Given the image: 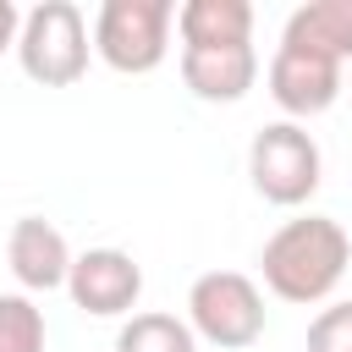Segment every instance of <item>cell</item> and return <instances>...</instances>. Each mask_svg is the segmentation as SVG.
<instances>
[{
    "label": "cell",
    "mask_w": 352,
    "mask_h": 352,
    "mask_svg": "<svg viewBox=\"0 0 352 352\" xmlns=\"http://www.w3.org/2000/svg\"><path fill=\"white\" fill-rule=\"evenodd\" d=\"M346 264H352V236L330 214H297V220H286L264 242V253H258L264 286L280 302H297V308L324 302L341 286Z\"/></svg>",
    "instance_id": "6da1fadb"
},
{
    "label": "cell",
    "mask_w": 352,
    "mask_h": 352,
    "mask_svg": "<svg viewBox=\"0 0 352 352\" xmlns=\"http://www.w3.org/2000/svg\"><path fill=\"white\" fill-rule=\"evenodd\" d=\"M182 82L209 104H236L258 82V50L253 44H220V50H182Z\"/></svg>",
    "instance_id": "9c48e42d"
},
{
    "label": "cell",
    "mask_w": 352,
    "mask_h": 352,
    "mask_svg": "<svg viewBox=\"0 0 352 352\" xmlns=\"http://www.w3.org/2000/svg\"><path fill=\"white\" fill-rule=\"evenodd\" d=\"M280 44H302L314 55H330V60H352V0H308L286 16L280 28Z\"/></svg>",
    "instance_id": "8fae6325"
},
{
    "label": "cell",
    "mask_w": 352,
    "mask_h": 352,
    "mask_svg": "<svg viewBox=\"0 0 352 352\" xmlns=\"http://www.w3.org/2000/svg\"><path fill=\"white\" fill-rule=\"evenodd\" d=\"M341 60L330 55H314L302 44H280L270 55V99L292 116V121H308V116H324L336 99H341Z\"/></svg>",
    "instance_id": "52a82bcc"
},
{
    "label": "cell",
    "mask_w": 352,
    "mask_h": 352,
    "mask_svg": "<svg viewBox=\"0 0 352 352\" xmlns=\"http://www.w3.org/2000/svg\"><path fill=\"white\" fill-rule=\"evenodd\" d=\"M66 292L82 314L94 319H121L138 308L143 297V264L121 248H88L72 258V275H66Z\"/></svg>",
    "instance_id": "8992f818"
},
{
    "label": "cell",
    "mask_w": 352,
    "mask_h": 352,
    "mask_svg": "<svg viewBox=\"0 0 352 352\" xmlns=\"http://www.w3.org/2000/svg\"><path fill=\"white\" fill-rule=\"evenodd\" d=\"M341 94H352V77H346V82H341Z\"/></svg>",
    "instance_id": "2e32d148"
},
{
    "label": "cell",
    "mask_w": 352,
    "mask_h": 352,
    "mask_svg": "<svg viewBox=\"0 0 352 352\" xmlns=\"http://www.w3.org/2000/svg\"><path fill=\"white\" fill-rule=\"evenodd\" d=\"M16 28H22L16 0H0V55H6V50H16Z\"/></svg>",
    "instance_id": "9a60e30c"
},
{
    "label": "cell",
    "mask_w": 352,
    "mask_h": 352,
    "mask_svg": "<svg viewBox=\"0 0 352 352\" xmlns=\"http://www.w3.org/2000/svg\"><path fill=\"white\" fill-rule=\"evenodd\" d=\"M88 16L72 0H38L33 11H22L16 28V60L33 82L44 88H72L88 72Z\"/></svg>",
    "instance_id": "7a4b0ae2"
},
{
    "label": "cell",
    "mask_w": 352,
    "mask_h": 352,
    "mask_svg": "<svg viewBox=\"0 0 352 352\" xmlns=\"http://www.w3.org/2000/svg\"><path fill=\"white\" fill-rule=\"evenodd\" d=\"M0 352H44V308L22 292H0Z\"/></svg>",
    "instance_id": "4fadbf2b"
},
{
    "label": "cell",
    "mask_w": 352,
    "mask_h": 352,
    "mask_svg": "<svg viewBox=\"0 0 352 352\" xmlns=\"http://www.w3.org/2000/svg\"><path fill=\"white\" fill-rule=\"evenodd\" d=\"M116 352H198V336L176 314H132L116 330Z\"/></svg>",
    "instance_id": "7c38bea8"
},
{
    "label": "cell",
    "mask_w": 352,
    "mask_h": 352,
    "mask_svg": "<svg viewBox=\"0 0 352 352\" xmlns=\"http://www.w3.org/2000/svg\"><path fill=\"white\" fill-rule=\"evenodd\" d=\"M6 264L22 280V292H55L72 275V248L44 214H22L6 236Z\"/></svg>",
    "instance_id": "ba28073f"
},
{
    "label": "cell",
    "mask_w": 352,
    "mask_h": 352,
    "mask_svg": "<svg viewBox=\"0 0 352 352\" xmlns=\"http://www.w3.org/2000/svg\"><path fill=\"white\" fill-rule=\"evenodd\" d=\"M176 6L170 0H104L94 16V55L110 72L143 77L170 55Z\"/></svg>",
    "instance_id": "3957f363"
},
{
    "label": "cell",
    "mask_w": 352,
    "mask_h": 352,
    "mask_svg": "<svg viewBox=\"0 0 352 352\" xmlns=\"http://www.w3.org/2000/svg\"><path fill=\"white\" fill-rule=\"evenodd\" d=\"M319 170H324V160L302 121H270L248 148V176H253L258 198L280 204V209L308 204L319 192Z\"/></svg>",
    "instance_id": "5b68a950"
},
{
    "label": "cell",
    "mask_w": 352,
    "mask_h": 352,
    "mask_svg": "<svg viewBox=\"0 0 352 352\" xmlns=\"http://www.w3.org/2000/svg\"><path fill=\"white\" fill-rule=\"evenodd\" d=\"M182 50H220V44H253V6L248 0H187L176 11Z\"/></svg>",
    "instance_id": "30bf717a"
},
{
    "label": "cell",
    "mask_w": 352,
    "mask_h": 352,
    "mask_svg": "<svg viewBox=\"0 0 352 352\" xmlns=\"http://www.w3.org/2000/svg\"><path fill=\"white\" fill-rule=\"evenodd\" d=\"M187 330L220 352H242L264 336V292L242 270H209L187 292Z\"/></svg>",
    "instance_id": "277c9868"
},
{
    "label": "cell",
    "mask_w": 352,
    "mask_h": 352,
    "mask_svg": "<svg viewBox=\"0 0 352 352\" xmlns=\"http://www.w3.org/2000/svg\"><path fill=\"white\" fill-rule=\"evenodd\" d=\"M308 352H352V302H330L314 314Z\"/></svg>",
    "instance_id": "5bb4252c"
}]
</instances>
